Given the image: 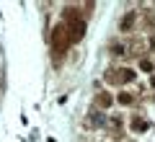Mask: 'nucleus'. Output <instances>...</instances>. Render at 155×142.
Listing matches in <instances>:
<instances>
[{"instance_id": "nucleus-2", "label": "nucleus", "mask_w": 155, "mask_h": 142, "mask_svg": "<svg viewBox=\"0 0 155 142\" xmlns=\"http://www.w3.org/2000/svg\"><path fill=\"white\" fill-rule=\"evenodd\" d=\"M114 75H119V78H116L119 83H129V80H134V70H129V67H122V70L114 72Z\"/></svg>"}, {"instance_id": "nucleus-6", "label": "nucleus", "mask_w": 155, "mask_h": 142, "mask_svg": "<svg viewBox=\"0 0 155 142\" xmlns=\"http://www.w3.org/2000/svg\"><path fill=\"white\" fill-rule=\"evenodd\" d=\"M132 23H134V13H129V18H124V21H122V28H124V31H129Z\"/></svg>"}, {"instance_id": "nucleus-5", "label": "nucleus", "mask_w": 155, "mask_h": 142, "mask_svg": "<svg viewBox=\"0 0 155 142\" xmlns=\"http://www.w3.org/2000/svg\"><path fill=\"white\" fill-rule=\"evenodd\" d=\"M134 101V96L132 93H119V104H124V106H129Z\"/></svg>"}, {"instance_id": "nucleus-4", "label": "nucleus", "mask_w": 155, "mask_h": 142, "mask_svg": "<svg viewBox=\"0 0 155 142\" xmlns=\"http://www.w3.org/2000/svg\"><path fill=\"white\" fill-rule=\"evenodd\" d=\"M129 127H132L134 132H145V129H147V121H142V119H132V121H129Z\"/></svg>"}, {"instance_id": "nucleus-8", "label": "nucleus", "mask_w": 155, "mask_h": 142, "mask_svg": "<svg viewBox=\"0 0 155 142\" xmlns=\"http://www.w3.org/2000/svg\"><path fill=\"white\" fill-rule=\"evenodd\" d=\"M150 85H153V88H155V78H153V80H150Z\"/></svg>"}, {"instance_id": "nucleus-1", "label": "nucleus", "mask_w": 155, "mask_h": 142, "mask_svg": "<svg viewBox=\"0 0 155 142\" xmlns=\"http://www.w3.org/2000/svg\"><path fill=\"white\" fill-rule=\"evenodd\" d=\"M67 28L65 26H57L54 31H52V44H54V52L60 54V52H65V47H67Z\"/></svg>"}, {"instance_id": "nucleus-7", "label": "nucleus", "mask_w": 155, "mask_h": 142, "mask_svg": "<svg viewBox=\"0 0 155 142\" xmlns=\"http://www.w3.org/2000/svg\"><path fill=\"white\" fill-rule=\"evenodd\" d=\"M140 67H142V70H153V62H150V60H142V62H140Z\"/></svg>"}, {"instance_id": "nucleus-3", "label": "nucleus", "mask_w": 155, "mask_h": 142, "mask_svg": "<svg viewBox=\"0 0 155 142\" xmlns=\"http://www.w3.org/2000/svg\"><path fill=\"white\" fill-rule=\"evenodd\" d=\"M96 104H98L101 109H109L111 106V96L109 93H98V96H96Z\"/></svg>"}]
</instances>
